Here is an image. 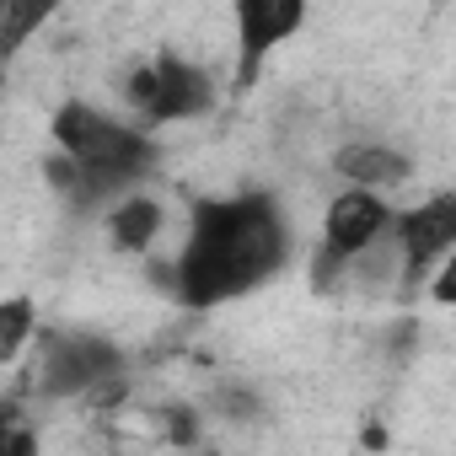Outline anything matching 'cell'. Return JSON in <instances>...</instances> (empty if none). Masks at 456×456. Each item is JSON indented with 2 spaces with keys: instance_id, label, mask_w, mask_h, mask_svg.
Instances as JSON below:
<instances>
[{
  "instance_id": "6da1fadb",
  "label": "cell",
  "mask_w": 456,
  "mask_h": 456,
  "mask_svg": "<svg viewBox=\"0 0 456 456\" xmlns=\"http://www.w3.org/2000/svg\"><path fill=\"white\" fill-rule=\"evenodd\" d=\"M285 258V225L274 199H220L193 215V237L177 264V296L188 306H215L269 280Z\"/></svg>"
},
{
  "instance_id": "7a4b0ae2",
  "label": "cell",
  "mask_w": 456,
  "mask_h": 456,
  "mask_svg": "<svg viewBox=\"0 0 456 456\" xmlns=\"http://www.w3.org/2000/svg\"><path fill=\"white\" fill-rule=\"evenodd\" d=\"M54 140L65 145V161H54V183L60 188H76L81 204H97L118 188H129L134 177H145L151 167V140L86 102H70L54 113Z\"/></svg>"
},
{
  "instance_id": "3957f363",
  "label": "cell",
  "mask_w": 456,
  "mask_h": 456,
  "mask_svg": "<svg viewBox=\"0 0 456 456\" xmlns=\"http://www.w3.org/2000/svg\"><path fill=\"white\" fill-rule=\"evenodd\" d=\"M129 102L151 118V124H172V118H193L215 102V86L204 70H193L177 54H161L156 65H145L129 81Z\"/></svg>"
},
{
  "instance_id": "277c9868",
  "label": "cell",
  "mask_w": 456,
  "mask_h": 456,
  "mask_svg": "<svg viewBox=\"0 0 456 456\" xmlns=\"http://www.w3.org/2000/svg\"><path fill=\"white\" fill-rule=\"evenodd\" d=\"M118 365H124L118 349L102 344V338H49L38 381H44L49 397H76V392H92V387H113Z\"/></svg>"
},
{
  "instance_id": "5b68a950",
  "label": "cell",
  "mask_w": 456,
  "mask_h": 456,
  "mask_svg": "<svg viewBox=\"0 0 456 456\" xmlns=\"http://www.w3.org/2000/svg\"><path fill=\"white\" fill-rule=\"evenodd\" d=\"M387 232V204L365 188L344 193L328 204V232H322V264H317V280L328 285L338 264H349L354 253H365L376 237Z\"/></svg>"
},
{
  "instance_id": "8992f818",
  "label": "cell",
  "mask_w": 456,
  "mask_h": 456,
  "mask_svg": "<svg viewBox=\"0 0 456 456\" xmlns=\"http://www.w3.org/2000/svg\"><path fill=\"white\" fill-rule=\"evenodd\" d=\"M301 0H242L237 6V38H242V65H237V86H253L258 60L301 28Z\"/></svg>"
},
{
  "instance_id": "52a82bcc",
  "label": "cell",
  "mask_w": 456,
  "mask_h": 456,
  "mask_svg": "<svg viewBox=\"0 0 456 456\" xmlns=\"http://www.w3.org/2000/svg\"><path fill=\"white\" fill-rule=\"evenodd\" d=\"M397 242H403V264L408 274H424L429 258L456 248V193H435L429 204L408 209L397 220Z\"/></svg>"
},
{
  "instance_id": "ba28073f",
  "label": "cell",
  "mask_w": 456,
  "mask_h": 456,
  "mask_svg": "<svg viewBox=\"0 0 456 456\" xmlns=\"http://www.w3.org/2000/svg\"><path fill=\"white\" fill-rule=\"evenodd\" d=\"M338 172L370 188V183H403L408 177V161L397 151H387V145H344L338 151Z\"/></svg>"
},
{
  "instance_id": "9c48e42d",
  "label": "cell",
  "mask_w": 456,
  "mask_h": 456,
  "mask_svg": "<svg viewBox=\"0 0 456 456\" xmlns=\"http://www.w3.org/2000/svg\"><path fill=\"white\" fill-rule=\"evenodd\" d=\"M156 232H161V209H156L151 199H124V204L113 209V242H118L124 253H145V248L156 242Z\"/></svg>"
},
{
  "instance_id": "30bf717a",
  "label": "cell",
  "mask_w": 456,
  "mask_h": 456,
  "mask_svg": "<svg viewBox=\"0 0 456 456\" xmlns=\"http://www.w3.org/2000/svg\"><path fill=\"white\" fill-rule=\"evenodd\" d=\"M22 338H28V301H12V306H6V328H0V349L17 354Z\"/></svg>"
},
{
  "instance_id": "8fae6325",
  "label": "cell",
  "mask_w": 456,
  "mask_h": 456,
  "mask_svg": "<svg viewBox=\"0 0 456 456\" xmlns=\"http://www.w3.org/2000/svg\"><path fill=\"white\" fill-rule=\"evenodd\" d=\"M6 22H12V33H6V44L17 49V44H22V33H28L33 22H44V12H38V6H12V12H6Z\"/></svg>"
},
{
  "instance_id": "7c38bea8",
  "label": "cell",
  "mask_w": 456,
  "mask_h": 456,
  "mask_svg": "<svg viewBox=\"0 0 456 456\" xmlns=\"http://www.w3.org/2000/svg\"><path fill=\"white\" fill-rule=\"evenodd\" d=\"M435 301L456 306V258H445V269H440V280H435Z\"/></svg>"
},
{
  "instance_id": "4fadbf2b",
  "label": "cell",
  "mask_w": 456,
  "mask_h": 456,
  "mask_svg": "<svg viewBox=\"0 0 456 456\" xmlns=\"http://www.w3.org/2000/svg\"><path fill=\"white\" fill-rule=\"evenodd\" d=\"M6 456H33V435H28L22 424L6 429Z\"/></svg>"
}]
</instances>
